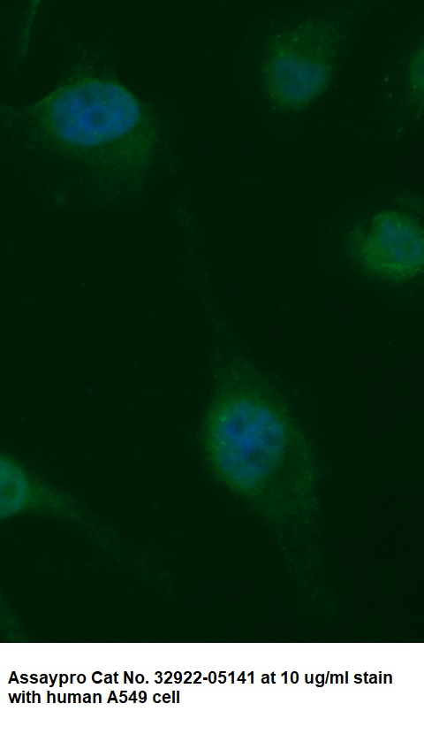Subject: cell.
<instances>
[{
	"mask_svg": "<svg viewBox=\"0 0 424 734\" xmlns=\"http://www.w3.org/2000/svg\"><path fill=\"white\" fill-rule=\"evenodd\" d=\"M202 443L216 479L282 536L313 532L320 516L311 443L274 382L221 350Z\"/></svg>",
	"mask_w": 424,
	"mask_h": 734,
	"instance_id": "6da1fadb",
	"label": "cell"
},
{
	"mask_svg": "<svg viewBox=\"0 0 424 734\" xmlns=\"http://www.w3.org/2000/svg\"><path fill=\"white\" fill-rule=\"evenodd\" d=\"M423 62L424 47L421 43L412 55L407 71L409 97L412 98L415 106L420 108V111H422L424 95Z\"/></svg>",
	"mask_w": 424,
	"mask_h": 734,
	"instance_id": "5b68a950",
	"label": "cell"
},
{
	"mask_svg": "<svg viewBox=\"0 0 424 734\" xmlns=\"http://www.w3.org/2000/svg\"><path fill=\"white\" fill-rule=\"evenodd\" d=\"M346 251L367 275L402 284L423 272L424 230L414 217L398 210L375 213L345 238Z\"/></svg>",
	"mask_w": 424,
	"mask_h": 734,
	"instance_id": "277c9868",
	"label": "cell"
},
{
	"mask_svg": "<svg viewBox=\"0 0 424 734\" xmlns=\"http://www.w3.org/2000/svg\"><path fill=\"white\" fill-rule=\"evenodd\" d=\"M3 114L31 142L78 159L120 189L142 183L159 144L149 107L88 64H80L39 102L6 107Z\"/></svg>",
	"mask_w": 424,
	"mask_h": 734,
	"instance_id": "7a4b0ae2",
	"label": "cell"
},
{
	"mask_svg": "<svg viewBox=\"0 0 424 734\" xmlns=\"http://www.w3.org/2000/svg\"><path fill=\"white\" fill-rule=\"evenodd\" d=\"M344 33L332 20L306 19L265 44V92L278 109L296 111L316 100L333 79Z\"/></svg>",
	"mask_w": 424,
	"mask_h": 734,
	"instance_id": "3957f363",
	"label": "cell"
}]
</instances>
